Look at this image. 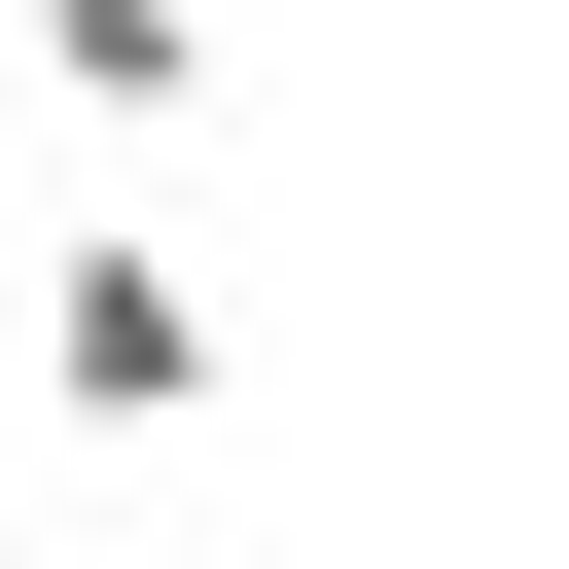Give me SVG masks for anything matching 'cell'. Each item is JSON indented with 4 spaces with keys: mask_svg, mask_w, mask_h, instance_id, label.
Here are the masks:
<instances>
[{
    "mask_svg": "<svg viewBox=\"0 0 569 569\" xmlns=\"http://www.w3.org/2000/svg\"><path fill=\"white\" fill-rule=\"evenodd\" d=\"M0 36H36V107H107V142L213 107V0H0Z\"/></svg>",
    "mask_w": 569,
    "mask_h": 569,
    "instance_id": "cell-2",
    "label": "cell"
},
{
    "mask_svg": "<svg viewBox=\"0 0 569 569\" xmlns=\"http://www.w3.org/2000/svg\"><path fill=\"white\" fill-rule=\"evenodd\" d=\"M36 391H71V427H213V391H249V320H213V249H142V213H71V249H36Z\"/></svg>",
    "mask_w": 569,
    "mask_h": 569,
    "instance_id": "cell-1",
    "label": "cell"
}]
</instances>
